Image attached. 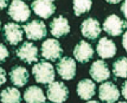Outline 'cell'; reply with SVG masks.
<instances>
[{"label":"cell","mask_w":127,"mask_h":103,"mask_svg":"<svg viewBox=\"0 0 127 103\" xmlns=\"http://www.w3.org/2000/svg\"><path fill=\"white\" fill-rule=\"evenodd\" d=\"M23 29L26 34V38L33 41H39L47 35V26L45 23L40 20H33L24 24Z\"/></svg>","instance_id":"cell-3"},{"label":"cell","mask_w":127,"mask_h":103,"mask_svg":"<svg viewBox=\"0 0 127 103\" xmlns=\"http://www.w3.org/2000/svg\"><path fill=\"white\" fill-rule=\"evenodd\" d=\"M57 72L62 79L70 81L76 75V62L70 57H63L56 64Z\"/></svg>","instance_id":"cell-9"},{"label":"cell","mask_w":127,"mask_h":103,"mask_svg":"<svg viewBox=\"0 0 127 103\" xmlns=\"http://www.w3.org/2000/svg\"><path fill=\"white\" fill-rule=\"evenodd\" d=\"M122 45L124 49L127 52V31H126V33H124V35L122 37Z\"/></svg>","instance_id":"cell-27"},{"label":"cell","mask_w":127,"mask_h":103,"mask_svg":"<svg viewBox=\"0 0 127 103\" xmlns=\"http://www.w3.org/2000/svg\"><path fill=\"white\" fill-rule=\"evenodd\" d=\"M96 85L90 79H83L80 81L77 86V93L80 98L89 101L95 94Z\"/></svg>","instance_id":"cell-18"},{"label":"cell","mask_w":127,"mask_h":103,"mask_svg":"<svg viewBox=\"0 0 127 103\" xmlns=\"http://www.w3.org/2000/svg\"><path fill=\"white\" fill-rule=\"evenodd\" d=\"M121 11H122L124 16H125L126 19L127 20V0L125 2H123L122 7H121Z\"/></svg>","instance_id":"cell-25"},{"label":"cell","mask_w":127,"mask_h":103,"mask_svg":"<svg viewBox=\"0 0 127 103\" xmlns=\"http://www.w3.org/2000/svg\"><path fill=\"white\" fill-rule=\"evenodd\" d=\"M7 14L16 22L23 23L27 21L30 17L31 11L25 2L21 0H14L9 5Z\"/></svg>","instance_id":"cell-2"},{"label":"cell","mask_w":127,"mask_h":103,"mask_svg":"<svg viewBox=\"0 0 127 103\" xmlns=\"http://www.w3.org/2000/svg\"><path fill=\"white\" fill-rule=\"evenodd\" d=\"M92 2L91 0H75L73 1V11L76 16L88 12L91 10Z\"/></svg>","instance_id":"cell-22"},{"label":"cell","mask_w":127,"mask_h":103,"mask_svg":"<svg viewBox=\"0 0 127 103\" xmlns=\"http://www.w3.org/2000/svg\"><path fill=\"white\" fill-rule=\"evenodd\" d=\"M8 3H9L8 1H2V0H1L0 1V10H2L7 7L8 6Z\"/></svg>","instance_id":"cell-28"},{"label":"cell","mask_w":127,"mask_h":103,"mask_svg":"<svg viewBox=\"0 0 127 103\" xmlns=\"http://www.w3.org/2000/svg\"><path fill=\"white\" fill-rule=\"evenodd\" d=\"M24 99L27 103L46 102V97L42 89L36 85H31L25 90Z\"/></svg>","instance_id":"cell-19"},{"label":"cell","mask_w":127,"mask_h":103,"mask_svg":"<svg viewBox=\"0 0 127 103\" xmlns=\"http://www.w3.org/2000/svg\"><path fill=\"white\" fill-rule=\"evenodd\" d=\"M86 103H100V102H99L98 101H88L87 102H86Z\"/></svg>","instance_id":"cell-29"},{"label":"cell","mask_w":127,"mask_h":103,"mask_svg":"<svg viewBox=\"0 0 127 103\" xmlns=\"http://www.w3.org/2000/svg\"><path fill=\"white\" fill-rule=\"evenodd\" d=\"M47 95L49 101L55 103H63L68 98L69 91L63 82L56 81L49 84L47 89Z\"/></svg>","instance_id":"cell-5"},{"label":"cell","mask_w":127,"mask_h":103,"mask_svg":"<svg viewBox=\"0 0 127 103\" xmlns=\"http://www.w3.org/2000/svg\"><path fill=\"white\" fill-rule=\"evenodd\" d=\"M41 51L43 58L52 62L60 59L63 54V49L60 41L54 38H48L43 41Z\"/></svg>","instance_id":"cell-4"},{"label":"cell","mask_w":127,"mask_h":103,"mask_svg":"<svg viewBox=\"0 0 127 103\" xmlns=\"http://www.w3.org/2000/svg\"><path fill=\"white\" fill-rule=\"evenodd\" d=\"M9 56L7 48L2 43H0V62H3Z\"/></svg>","instance_id":"cell-23"},{"label":"cell","mask_w":127,"mask_h":103,"mask_svg":"<svg viewBox=\"0 0 127 103\" xmlns=\"http://www.w3.org/2000/svg\"><path fill=\"white\" fill-rule=\"evenodd\" d=\"M99 97L102 102L114 103L120 98V91L116 84L111 81H107L99 86Z\"/></svg>","instance_id":"cell-11"},{"label":"cell","mask_w":127,"mask_h":103,"mask_svg":"<svg viewBox=\"0 0 127 103\" xmlns=\"http://www.w3.org/2000/svg\"><path fill=\"white\" fill-rule=\"evenodd\" d=\"M32 74L37 83L50 84L55 80V70L53 66L45 60L37 62L32 68Z\"/></svg>","instance_id":"cell-1"},{"label":"cell","mask_w":127,"mask_h":103,"mask_svg":"<svg viewBox=\"0 0 127 103\" xmlns=\"http://www.w3.org/2000/svg\"><path fill=\"white\" fill-rule=\"evenodd\" d=\"M2 32L5 41L11 45H16L23 39L22 28L16 23H7Z\"/></svg>","instance_id":"cell-7"},{"label":"cell","mask_w":127,"mask_h":103,"mask_svg":"<svg viewBox=\"0 0 127 103\" xmlns=\"http://www.w3.org/2000/svg\"><path fill=\"white\" fill-rule=\"evenodd\" d=\"M112 72L117 77L126 78L127 77V58L125 56L120 57L112 64Z\"/></svg>","instance_id":"cell-21"},{"label":"cell","mask_w":127,"mask_h":103,"mask_svg":"<svg viewBox=\"0 0 127 103\" xmlns=\"http://www.w3.org/2000/svg\"><path fill=\"white\" fill-rule=\"evenodd\" d=\"M21 92L16 88L7 87L0 93V101L2 103H21Z\"/></svg>","instance_id":"cell-20"},{"label":"cell","mask_w":127,"mask_h":103,"mask_svg":"<svg viewBox=\"0 0 127 103\" xmlns=\"http://www.w3.org/2000/svg\"><path fill=\"white\" fill-rule=\"evenodd\" d=\"M117 103H127L126 102H117Z\"/></svg>","instance_id":"cell-30"},{"label":"cell","mask_w":127,"mask_h":103,"mask_svg":"<svg viewBox=\"0 0 127 103\" xmlns=\"http://www.w3.org/2000/svg\"><path fill=\"white\" fill-rule=\"evenodd\" d=\"M89 73L96 82H103L110 77V71L108 64L101 59L96 60L91 64Z\"/></svg>","instance_id":"cell-12"},{"label":"cell","mask_w":127,"mask_h":103,"mask_svg":"<svg viewBox=\"0 0 127 103\" xmlns=\"http://www.w3.org/2000/svg\"><path fill=\"white\" fill-rule=\"evenodd\" d=\"M31 8L33 12L35 13V15L45 20L51 17L56 10V7L54 4V2L51 1V0H36V1H33L31 3Z\"/></svg>","instance_id":"cell-10"},{"label":"cell","mask_w":127,"mask_h":103,"mask_svg":"<svg viewBox=\"0 0 127 103\" xmlns=\"http://www.w3.org/2000/svg\"><path fill=\"white\" fill-rule=\"evenodd\" d=\"M16 55L21 61L31 64L38 60V49L35 45L30 41H25L16 50Z\"/></svg>","instance_id":"cell-8"},{"label":"cell","mask_w":127,"mask_h":103,"mask_svg":"<svg viewBox=\"0 0 127 103\" xmlns=\"http://www.w3.org/2000/svg\"><path fill=\"white\" fill-rule=\"evenodd\" d=\"M0 29H1V21H0Z\"/></svg>","instance_id":"cell-31"},{"label":"cell","mask_w":127,"mask_h":103,"mask_svg":"<svg viewBox=\"0 0 127 103\" xmlns=\"http://www.w3.org/2000/svg\"><path fill=\"white\" fill-rule=\"evenodd\" d=\"M127 28L126 21H123L117 15H110L106 18L103 24V28L110 36H120Z\"/></svg>","instance_id":"cell-6"},{"label":"cell","mask_w":127,"mask_h":103,"mask_svg":"<svg viewBox=\"0 0 127 103\" xmlns=\"http://www.w3.org/2000/svg\"><path fill=\"white\" fill-rule=\"evenodd\" d=\"M81 32L85 38L90 40H95L101 33L99 22L96 19L89 17L81 24Z\"/></svg>","instance_id":"cell-14"},{"label":"cell","mask_w":127,"mask_h":103,"mask_svg":"<svg viewBox=\"0 0 127 103\" xmlns=\"http://www.w3.org/2000/svg\"><path fill=\"white\" fill-rule=\"evenodd\" d=\"M9 76L12 84L19 88L25 86L30 79V74L28 72V70L22 66L18 65L11 67L9 72Z\"/></svg>","instance_id":"cell-17"},{"label":"cell","mask_w":127,"mask_h":103,"mask_svg":"<svg viewBox=\"0 0 127 103\" xmlns=\"http://www.w3.org/2000/svg\"><path fill=\"white\" fill-rule=\"evenodd\" d=\"M97 53L102 59H111L117 54V45L114 41L107 37L99 39L96 46Z\"/></svg>","instance_id":"cell-15"},{"label":"cell","mask_w":127,"mask_h":103,"mask_svg":"<svg viewBox=\"0 0 127 103\" xmlns=\"http://www.w3.org/2000/svg\"><path fill=\"white\" fill-rule=\"evenodd\" d=\"M6 71L2 67H0V87L2 84H4L6 81H7V78H6Z\"/></svg>","instance_id":"cell-24"},{"label":"cell","mask_w":127,"mask_h":103,"mask_svg":"<svg viewBox=\"0 0 127 103\" xmlns=\"http://www.w3.org/2000/svg\"><path fill=\"white\" fill-rule=\"evenodd\" d=\"M93 54L94 50L91 45L84 40L80 41L73 49V56L82 63H86L90 61L93 57Z\"/></svg>","instance_id":"cell-13"},{"label":"cell","mask_w":127,"mask_h":103,"mask_svg":"<svg viewBox=\"0 0 127 103\" xmlns=\"http://www.w3.org/2000/svg\"><path fill=\"white\" fill-rule=\"evenodd\" d=\"M51 33L55 38H61L70 32V25L68 20L62 16L55 17L50 23Z\"/></svg>","instance_id":"cell-16"},{"label":"cell","mask_w":127,"mask_h":103,"mask_svg":"<svg viewBox=\"0 0 127 103\" xmlns=\"http://www.w3.org/2000/svg\"><path fill=\"white\" fill-rule=\"evenodd\" d=\"M122 96L127 100V81L124 82V84H122Z\"/></svg>","instance_id":"cell-26"}]
</instances>
